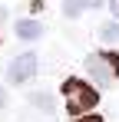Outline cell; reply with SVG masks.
I'll return each mask as SVG.
<instances>
[{
    "label": "cell",
    "instance_id": "obj_6",
    "mask_svg": "<svg viewBox=\"0 0 119 122\" xmlns=\"http://www.w3.org/2000/svg\"><path fill=\"white\" fill-rule=\"evenodd\" d=\"M99 36H103V43H119V20H109L99 26Z\"/></svg>",
    "mask_w": 119,
    "mask_h": 122
},
{
    "label": "cell",
    "instance_id": "obj_4",
    "mask_svg": "<svg viewBox=\"0 0 119 122\" xmlns=\"http://www.w3.org/2000/svg\"><path fill=\"white\" fill-rule=\"evenodd\" d=\"M96 7H103V0H63V17H79Z\"/></svg>",
    "mask_w": 119,
    "mask_h": 122
},
{
    "label": "cell",
    "instance_id": "obj_9",
    "mask_svg": "<svg viewBox=\"0 0 119 122\" xmlns=\"http://www.w3.org/2000/svg\"><path fill=\"white\" fill-rule=\"evenodd\" d=\"M109 7H113V17L119 20V0H109Z\"/></svg>",
    "mask_w": 119,
    "mask_h": 122
},
{
    "label": "cell",
    "instance_id": "obj_7",
    "mask_svg": "<svg viewBox=\"0 0 119 122\" xmlns=\"http://www.w3.org/2000/svg\"><path fill=\"white\" fill-rule=\"evenodd\" d=\"M30 106H40V112H53V99L46 92H33L30 96Z\"/></svg>",
    "mask_w": 119,
    "mask_h": 122
},
{
    "label": "cell",
    "instance_id": "obj_8",
    "mask_svg": "<svg viewBox=\"0 0 119 122\" xmlns=\"http://www.w3.org/2000/svg\"><path fill=\"white\" fill-rule=\"evenodd\" d=\"M76 122H103V116H96V112H83V116H76Z\"/></svg>",
    "mask_w": 119,
    "mask_h": 122
},
{
    "label": "cell",
    "instance_id": "obj_3",
    "mask_svg": "<svg viewBox=\"0 0 119 122\" xmlns=\"http://www.w3.org/2000/svg\"><path fill=\"white\" fill-rule=\"evenodd\" d=\"M83 66H86V73L93 76L96 86H109V82H113V66H109V60H106V53H103V56H96V53L86 56Z\"/></svg>",
    "mask_w": 119,
    "mask_h": 122
},
{
    "label": "cell",
    "instance_id": "obj_10",
    "mask_svg": "<svg viewBox=\"0 0 119 122\" xmlns=\"http://www.w3.org/2000/svg\"><path fill=\"white\" fill-rule=\"evenodd\" d=\"M3 99H7V96H3V86H0V109H3Z\"/></svg>",
    "mask_w": 119,
    "mask_h": 122
},
{
    "label": "cell",
    "instance_id": "obj_1",
    "mask_svg": "<svg viewBox=\"0 0 119 122\" xmlns=\"http://www.w3.org/2000/svg\"><path fill=\"white\" fill-rule=\"evenodd\" d=\"M63 102H66V112L83 116V112L96 109L99 92L89 86V82H83V79H66V86H63Z\"/></svg>",
    "mask_w": 119,
    "mask_h": 122
},
{
    "label": "cell",
    "instance_id": "obj_2",
    "mask_svg": "<svg viewBox=\"0 0 119 122\" xmlns=\"http://www.w3.org/2000/svg\"><path fill=\"white\" fill-rule=\"evenodd\" d=\"M37 69H40L37 53H20V56H13L10 69H7V76H10L13 86H23L27 79H33V76H37Z\"/></svg>",
    "mask_w": 119,
    "mask_h": 122
},
{
    "label": "cell",
    "instance_id": "obj_5",
    "mask_svg": "<svg viewBox=\"0 0 119 122\" xmlns=\"http://www.w3.org/2000/svg\"><path fill=\"white\" fill-rule=\"evenodd\" d=\"M40 33H43L40 20H20L17 23V36H20V40H37Z\"/></svg>",
    "mask_w": 119,
    "mask_h": 122
}]
</instances>
